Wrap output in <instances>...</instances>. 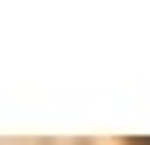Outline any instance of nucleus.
Instances as JSON below:
<instances>
[{
    "instance_id": "f257e3e1",
    "label": "nucleus",
    "mask_w": 150,
    "mask_h": 145,
    "mask_svg": "<svg viewBox=\"0 0 150 145\" xmlns=\"http://www.w3.org/2000/svg\"><path fill=\"white\" fill-rule=\"evenodd\" d=\"M131 145H150V140H131Z\"/></svg>"
}]
</instances>
